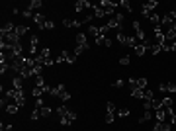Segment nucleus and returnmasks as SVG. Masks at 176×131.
<instances>
[{"label":"nucleus","instance_id":"f257e3e1","mask_svg":"<svg viewBox=\"0 0 176 131\" xmlns=\"http://www.w3.org/2000/svg\"><path fill=\"white\" fill-rule=\"evenodd\" d=\"M6 98H14V102L20 106V108H24L26 106V94H24V90H16V88H12V90H8L6 92Z\"/></svg>","mask_w":176,"mask_h":131},{"label":"nucleus","instance_id":"f03ea898","mask_svg":"<svg viewBox=\"0 0 176 131\" xmlns=\"http://www.w3.org/2000/svg\"><path fill=\"white\" fill-rule=\"evenodd\" d=\"M49 94H51V96H57L59 100H63V102H69V100H71V94L65 90V86H63V84L53 86V88L49 90Z\"/></svg>","mask_w":176,"mask_h":131},{"label":"nucleus","instance_id":"7ed1b4c3","mask_svg":"<svg viewBox=\"0 0 176 131\" xmlns=\"http://www.w3.org/2000/svg\"><path fill=\"white\" fill-rule=\"evenodd\" d=\"M110 30H117L121 32L123 30V14H114V18H110V22L106 24Z\"/></svg>","mask_w":176,"mask_h":131},{"label":"nucleus","instance_id":"20e7f679","mask_svg":"<svg viewBox=\"0 0 176 131\" xmlns=\"http://www.w3.org/2000/svg\"><path fill=\"white\" fill-rule=\"evenodd\" d=\"M98 6L106 12V16H112V18H114L115 8H117V4H115V2H112V0H102V2H100Z\"/></svg>","mask_w":176,"mask_h":131},{"label":"nucleus","instance_id":"39448f33","mask_svg":"<svg viewBox=\"0 0 176 131\" xmlns=\"http://www.w3.org/2000/svg\"><path fill=\"white\" fill-rule=\"evenodd\" d=\"M131 26H133L135 37H137V41H139V43H143L145 39H149V37H147V33L143 32V27H141V22H133V24H131Z\"/></svg>","mask_w":176,"mask_h":131},{"label":"nucleus","instance_id":"423d86ee","mask_svg":"<svg viewBox=\"0 0 176 131\" xmlns=\"http://www.w3.org/2000/svg\"><path fill=\"white\" fill-rule=\"evenodd\" d=\"M88 8H94L88 0H76V2H75V12H84Z\"/></svg>","mask_w":176,"mask_h":131},{"label":"nucleus","instance_id":"0eeeda50","mask_svg":"<svg viewBox=\"0 0 176 131\" xmlns=\"http://www.w3.org/2000/svg\"><path fill=\"white\" fill-rule=\"evenodd\" d=\"M75 41H76V45H82V47H88V49H90V43H88L86 33H76V35H75Z\"/></svg>","mask_w":176,"mask_h":131},{"label":"nucleus","instance_id":"6e6552de","mask_svg":"<svg viewBox=\"0 0 176 131\" xmlns=\"http://www.w3.org/2000/svg\"><path fill=\"white\" fill-rule=\"evenodd\" d=\"M63 26L67 27V30H78V27L82 26V22H78V20H63Z\"/></svg>","mask_w":176,"mask_h":131},{"label":"nucleus","instance_id":"1a4fd4ad","mask_svg":"<svg viewBox=\"0 0 176 131\" xmlns=\"http://www.w3.org/2000/svg\"><path fill=\"white\" fill-rule=\"evenodd\" d=\"M24 82H26V78H22V76H18V75L12 78V86H14L16 90H24Z\"/></svg>","mask_w":176,"mask_h":131},{"label":"nucleus","instance_id":"9d476101","mask_svg":"<svg viewBox=\"0 0 176 131\" xmlns=\"http://www.w3.org/2000/svg\"><path fill=\"white\" fill-rule=\"evenodd\" d=\"M96 45H102V47H112V39L106 37V35H98V37H96Z\"/></svg>","mask_w":176,"mask_h":131},{"label":"nucleus","instance_id":"9b49d317","mask_svg":"<svg viewBox=\"0 0 176 131\" xmlns=\"http://www.w3.org/2000/svg\"><path fill=\"white\" fill-rule=\"evenodd\" d=\"M170 123H166V121H157L155 123V127H153V131H170Z\"/></svg>","mask_w":176,"mask_h":131},{"label":"nucleus","instance_id":"f8f14e48","mask_svg":"<svg viewBox=\"0 0 176 131\" xmlns=\"http://www.w3.org/2000/svg\"><path fill=\"white\" fill-rule=\"evenodd\" d=\"M61 57H63V59H65V61H67L69 65H72V63H75V61H76V55H75V53H72V51H63V53H61Z\"/></svg>","mask_w":176,"mask_h":131},{"label":"nucleus","instance_id":"ddd939ff","mask_svg":"<svg viewBox=\"0 0 176 131\" xmlns=\"http://www.w3.org/2000/svg\"><path fill=\"white\" fill-rule=\"evenodd\" d=\"M115 39H117V43H121V45H127V41H129V37L123 32H117V35H115Z\"/></svg>","mask_w":176,"mask_h":131},{"label":"nucleus","instance_id":"4468645a","mask_svg":"<svg viewBox=\"0 0 176 131\" xmlns=\"http://www.w3.org/2000/svg\"><path fill=\"white\" fill-rule=\"evenodd\" d=\"M155 119L157 121H164L166 119V110H164V108H160V110L155 112Z\"/></svg>","mask_w":176,"mask_h":131},{"label":"nucleus","instance_id":"2eb2a0df","mask_svg":"<svg viewBox=\"0 0 176 131\" xmlns=\"http://www.w3.org/2000/svg\"><path fill=\"white\" fill-rule=\"evenodd\" d=\"M147 20H149V22H151V24H153V27H155V26H159V24H160V16H159V14H157V12H153V14H151V16H149V18H147Z\"/></svg>","mask_w":176,"mask_h":131},{"label":"nucleus","instance_id":"dca6fc26","mask_svg":"<svg viewBox=\"0 0 176 131\" xmlns=\"http://www.w3.org/2000/svg\"><path fill=\"white\" fill-rule=\"evenodd\" d=\"M6 112H8L10 115H14V114L20 112V106L16 104V102H14V104H8V106H6Z\"/></svg>","mask_w":176,"mask_h":131},{"label":"nucleus","instance_id":"f3484780","mask_svg":"<svg viewBox=\"0 0 176 131\" xmlns=\"http://www.w3.org/2000/svg\"><path fill=\"white\" fill-rule=\"evenodd\" d=\"M94 18H98V20H102V18H106V12L102 10V8H100L98 4L94 6Z\"/></svg>","mask_w":176,"mask_h":131},{"label":"nucleus","instance_id":"a211bd4d","mask_svg":"<svg viewBox=\"0 0 176 131\" xmlns=\"http://www.w3.org/2000/svg\"><path fill=\"white\" fill-rule=\"evenodd\" d=\"M151 118H155V114H151V110H147V112L141 115V118H139V123H147Z\"/></svg>","mask_w":176,"mask_h":131},{"label":"nucleus","instance_id":"6ab92c4d","mask_svg":"<svg viewBox=\"0 0 176 131\" xmlns=\"http://www.w3.org/2000/svg\"><path fill=\"white\" fill-rule=\"evenodd\" d=\"M149 51H151L153 55H159V53H163V45H160V43H153Z\"/></svg>","mask_w":176,"mask_h":131},{"label":"nucleus","instance_id":"aec40b11","mask_svg":"<svg viewBox=\"0 0 176 131\" xmlns=\"http://www.w3.org/2000/svg\"><path fill=\"white\" fill-rule=\"evenodd\" d=\"M32 22H35V26H41V24H45L47 20H45V16H43V14H35Z\"/></svg>","mask_w":176,"mask_h":131},{"label":"nucleus","instance_id":"412c9836","mask_svg":"<svg viewBox=\"0 0 176 131\" xmlns=\"http://www.w3.org/2000/svg\"><path fill=\"white\" fill-rule=\"evenodd\" d=\"M39 114H41V118H51V114H53V110H51L49 106H43L41 110H39Z\"/></svg>","mask_w":176,"mask_h":131},{"label":"nucleus","instance_id":"4be33fe9","mask_svg":"<svg viewBox=\"0 0 176 131\" xmlns=\"http://www.w3.org/2000/svg\"><path fill=\"white\" fill-rule=\"evenodd\" d=\"M160 108H163V100H155V98H153L151 100V110H160Z\"/></svg>","mask_w":176,"mask_h":131},{"label":"nucleus","instance_id":"5701e85b","mask_svg":"<svg viewBox=\"0 0 176 131\" xmlns=\"http://www.w3.org/2000/svg\"><path fill=\"white\" fill-rule=\"evenodd\" d=\"M41 6H43V2H41V0H32V2L27 4V8H32V10H39Z\"/></svg>","mask_w":176,"mask_h":131},{"label":"nucleus","instance_id":"b1692460","mask_svg":"<svg viewBox=\"0 0 176 131\" xmlns=\"http://www.w3.org/2000/svg\"><path fill=\"white\" fill-rule=\"evenodd\" d=\"M71 110H67V106H65V104H61V106H59L57 108V114H59V118H65V115H67Z\"/></svg>","mask_w":176,"mask_h":131},{"label":"nucleus","instance_id":"393cba45","mask_svg":"<svg viewBox=\"0 0 176 131\" xmlns=\"http://www.w3.org/2000/svg\"><path fill=\"white\" fill-rule=\"evenodd\" d=\"M29 32V26H16V33L20 35V37H22V35H26Z\"/></svg>","mask_w":176,"mask_h":131},{"label":"nucleus","instance_id":"a878e982","mask_svg":"<svg viewBox=\"0 0 176 131\" xmlns=\"http://www.w3.org/2000/svg\"><path fill=\"white\" fill-rule=\"evenodd\" d=\"M22 16H24L26 20H33L35 14H33V10H32V8H26V10H22Z\"/></svg>","mask_w":176,"mask_h":131},{"label":"nucleus","instance_id":"bb28decb","mask_svg":"<svg viewBox=\"0 0 176 131\" xmlns=\"http://www.w3.org/2000/svg\"><path fill=\"white\" fill-rule=\"evenodd\" d=\"M163 108H164V110L172 108V98L170 96H163Z\"/></svg>","mask_w":176,"mask_h":131},{"label":"nucleus","instance_id":"cd10ccee","mask_svg":"<svg viewBox=\"0 0 176 131\" xmlns=\"http://www.w3.org/2000/svg\"><path fill=\"white\" fill-rule=\"evenodd\" d=\"M37 27L39 30H55V22H45V24H41Z\"/></svg>","mask_w":176,"mask_h":131},{"label":"nucleus","instance_id":"c85d7f7f","mask_svg":"<svg viewBox=\"0 0 176 131\" xmlns=\"http://www.w3.org/2000/svg\"><path fill=\"white\" fill-rule=\"evenodd\" d=\"M88 33H90V35H94V39H96L98 35H100V27H96V26H90V27H88Z\"/></svg>","mask_w":176,"mask_h":131},{"label":"nucleus","instance_id":"c756f323","mask_svg":"<svg viewBox=\"0 0 176 131\" xmlns=\"http://www.w3.org/2000/svg\"><path fill=\"white\" fill-rule=\"evenodd\" d=\"M33 86H41V88H45V86H47V84H45V78H43V75H41V76H35V84H33Z\"/></svg>","mask_w":176,"mask_h":131},{"label":"nucleus","instance_id":"7c9ffc66","mask_svg":"<svg viewBox=\"0 0 176 131\" xmlns=\"http://www.w3.org/2000/svg\"><path fill=\"white\" fill-rule=\"evenodd\" d=\"M147 78H137V88H141V90H147Z\"/></svg>","mask_w":176,"mask_h":131},{"label":"nucleus","instance_id":"2f4dec72","mask_svg":"<svg viewBox=\"0 0 176 131\" xmlns=\"http://www.w3.org/2000/svg\"><path fill=\"white\" fill-rule=\"evenodd\" d=\"M166 94H176V84L174 82H166Z\"/></svg>","mask_w":176,"mask_h":131},{"label":"nucleus","instance_id":"473e14b6","mask_svg":"<svg viewBox=\"0 0 176 131\" xmlns=\"http://www.w3.org/2000/svg\"><path fill=\"white\" fill-rule=\"evenodd\" d=\"M131 96H133V98H143V96H145V90H141V88L131 90Z\"/></svg>","mask_w":176,"mask_h":131},{"label":"nucleus","instance_id":"72a5a7b5","mask_svg":"<svg viewBox=\"0 0 176 131\" xmlns=\"http://www.w3.org/2000/svg\"><path fill=\"white\" fill-rule=\"evenodd\" d=\"M84 51H88V47H82V45H76V47H75V51H72V53H75V55L78 57V55H82Z\"/></svg>","mask_w":176,"mask_h":131},{"label":"nucleus","instance_id":"f704fd0d","mask_svg":"<svg viewBox=\"0 0 176 131\" xmlns=\"http://www.w3.org/2000/svg\"><path fill=\"white\" fill-rule=\"evenodd\" d=\"M29 118H32V121H37V119L41 118V114H39L37 108H33V112H32V115H29Z\"/></svg>","mask_w":176,"mask_h":131},{"label":"nucleus","instance_id":"c9c22d12","mask_svg":"<svg viewBox=\"0 0 176 131\" xmlns=\"http://www.w3.org/2000/svg\"><path fill=\"white\" fill-rule=\"evenodd\" d=\"M153 98H155V92H153V90H145L143 100H153Z\"/></svg>","mask_w":176,"mask_h":131},{"label":"nucleus","instance_id":"e433bc0d","mask_svg":"<svg viewBox=\"0 0 176 131\" xmlns=\"http://www.w3.org/2000/svg\"><path fill=\"white\" fill-rule=\"evenodd\" d=\"M120 6H121V8H125V10L131 14V4L127 2V0H121V2H120Z\"/></svg>","mask_w":176,"mask_h":131},{"label":"nucleus","instance_id":"4c0bfd02","mask_svg":"<svg viewBox=\"0 0 176 131\" xmlns=\"http://www.w3.org/2000/svg\"><path fill=\"white\" fill-rule=\"evenodd\" d=\"M117 115H120V118H127V115H129V110H127V108H121V110L117 112Z\"/></svg>","mask_w":176,"mask_h":131},{"label":"nucleus","instance_id":"58836bf2","mask_svg":"<svg viewBox=\"0 0 176 131\" xmlns=\"http://www.w3.org/2000/svg\"><path fill=\"white\" fill-rule=\"evenodd\" d=\"M129 63H131V61H129V57H127V55H123L121 59H120V65H123V67H127Z\"/></svg>","mask_w":176,"mask_h":131},{"label":"nucleus","instance_id":"ea45409f","mask_svg":"<svg viewBox=\"0 0 176 131\" xmlns=\"http://www.w3.org/2000/svg\"><path fill=\"white\" fill-rule=\"evenodd\" d=\"M129 88L131 90H137V78H129Z\"/></svg>","mask_w":176,"mask_h":131},{"label":"nucleus","instance_id":"a19ab883","mask_svg":"<svg viewBox=\"0 0 176 131\" xmlns=\"http://www.w3.org/2000/svg\"><path fill=\"white\" fill-rule=\"evenodd\" d=\"M106 110H108V114H114V112H115V106H114V102H108Z\"/></svg>","mask_w":176,"mask_h":131},{"label":"nucleus","instance_id":"79ce46f5","mask_svg":"<svg viewBox=\"0 0 176 131\" xmlns=\"http://www.w3.org/2000/svg\"><path fill=\"white\" fill-rule=\"evenodd\" d=\"M59 123H61V125H71V119L65 115V118H59Z\"/></svg>","mask_w":176,"mask_h":131},{"label":"nucleus","instance_id":"37998d69","mask_svg":"<svg viewBox=\"0 0 176 131\" xmlns=\"http://www.w3.org/2000/svg\"><path fill=\"white\" fill-rule=\"evenodd\" d=\"M104 121H106V123H114V114H106Z\"/></svg>","mask_w":176,"mask_h":131},{"label":"nucleus","instance_id":"c03bdc74","mask_svg":"<svg viewBox=\"0 0 176 131\" xmlns=\"http://www.w3.org/2000/svg\"><path fill=\"white\" fill-rule=\"evenodd\" d=\"M35 108H37V110H41V108H43V100L41 98H35Z\"/></svg>","mask_w":176,"mask_h":131},{"label":"nucleus","instance_id":"a18cd8bd","mask_svg":"<svg viewBox=\"0 0 176 131\" xmlns=\"http://www.w3.org/2000/svg\"><path fill=\"white\" fill-rule=\"evenodd\" d=\"M67 118H69V119H71V123H72V121H75V119H76V114H75V112H72V110H71V112L67 114Z\"/></svg>","mask_w":176,"mask_h":131},{"label":"nucleus","instance_id":"49530a36","mask_svg":"<svg viewBox=\"0 0 176 131\" xmlns=\"http://www.w3.org/2000/svg\"><path fill=\"white\" fill-rule=\"evenodd\" d=\"M123 84H125V82H123V80H121V78H120V80H115V84H114V86H115V88H121V86H123Z\"/></svg>","mask_w":176,"mask_h":131},{"label":"nucleus","instance_id":"de8ad7c7","mask_svg":"<svg viewBox=\"0 0 176 131\" xmlns=\"http://www.w3.org/2000/svg\"><path fill=\"white\" fill-rule=\"evenodd\" d=\"M170 125H176V112L170 115Z\"/></svg>","mask_w":176,"mask_h":131},{"label":"nucleus","instance_id":"09e8293b","mask_svg":"<svg viewBox=\"0 0 176 131\" xmlns=\"http://www.w3.org/2000/svg\"><path fill=\"white\" fill-rule=\"evenodd\" d=\"M0 129H2V131H12V125H4V123H2V125H0Z\"/></svg>","mask_w":176,"mask_h":131},{"label":"nucleus","instance_id":"8fccbe9b","mask_svg":"<svg viewBox=\"0 0 176 131\" xmlns=\"http://www.w3.org/2000/svg\"><path fill=\"white\" fill-rule=\"evenodd\" d=\"M159 90H160V92H166V82H164V84H159Z\"/></svg>","mask_w":176,"mask_h":131},{"label":"nucleus","instance_id":"3c124183","mask_svg":"<svg viewBox=\"0 0 176 131\" xmlns=\"http://www.w3.org/2000/svg\"><path fill=\"white\" fill-rule=\"evenodd\" d=\"M172 51H176V41H172Z\"/></svg>","mask_w":176,"mask_h":131},{"label":"nucleus","instance_id":"603ef678","mask_svg":"<svg viewBox=\"0 0 176 131\" xmlns=\"http://www.w3.org/2000/svg\"><path fill=\"white\" fill-rule=\"evenodd\" d=\"M174 12H176V8H174Z\"/></svg>","mask_w":176,"mask_h":131}]
</instances>
